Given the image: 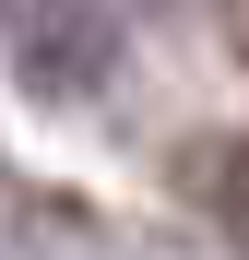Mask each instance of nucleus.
Wrapping results in <instances>:
<instances>
[{"label": "nucleus", "mask_w": 249, "mask_h": 260, "mask_svg": "<svg viewBox=\"0 0 249 260\" xmlns=\"http://www.w3.org/2000/svg\"><path fill=\"white\" fill-rule=\"evenodd\" d=\"M178 178L214 201V213H249V142H190V154H178Z\"/></svg>", "instance_id": "nucleus-1"}, {"label": "nucleus", "mask_w": 249, "mask_h": 260, "mask_svg": "<svg viewBox=\"0 0 249 260\" xmlns=\"http://www.w3.org/2000/svg\"><path fill=\"white\" fill-rule=\"evenodd\" d=\"M237 59H249V12H237Z\"/></svg>", "instance_id": "nucleus-2"}]
</instances>
